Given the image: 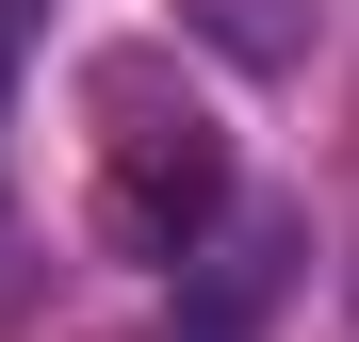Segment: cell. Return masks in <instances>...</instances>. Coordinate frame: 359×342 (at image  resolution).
Segmentation results:
<instances>
[{
    "mask_svg": "<svg viewBox=\"0 0 359 342\" xmlns=\"http://www.w3.org/2000/svg\"><path fill=\"white\" fill-rule=\"evenodd\" d=\"M98 228L131 261H196L229 212V131L163 82V49H98Z\"/></svg>",
    "mask_w": 359,
    "mask_h": 342,
    "instance_id": "cell-1",
    "label": "cell"
},
{
    "mask_svg": "<svg viewBox=\"0 0 359 342\" xmlns=\"http://www.w3.org/2000/svg\"><path fill=\"white\" fill-rule=\"evenodd\" d=\"M180 33H212L245 82H294V66H311V0H180Z\"/></svg>",
    "mask_w": 359,
    "mask_h": 342,
    "instance_id": "cell-2",
    "label": "cell"
},
{
    "mask_svg": "<svg viewBox=\"0 0 359 342\" xmlns=\"http://www.w3.org/2000/svg\"><path fill=\"white\" fill-rule=\"evenodd\" d=\"M0 17H17V0H0Z\"/></svg>",
    "mask_w": 359,
    "mask_h": 342,
    "instance_id": "cell-3",
    "label": "cell"
}]
</instances>
